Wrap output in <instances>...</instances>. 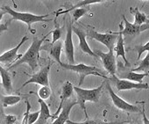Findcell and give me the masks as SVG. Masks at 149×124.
I'll use <instances>...</instances> for the list:
<instances>
[{"label":"cell","instance_id":"cell-15","mask_svg":"<svg viewBox=\"0 0 149 124\" xmlns=\"http://www.w3.org/2000/svg\"><path fill=\"white\" fill-rule=\"evenodd\" d=\"M73 32L77 35V37L79 39V48L81 49V51L87 55H90L93 57H97V54L92 51V49L91 48V47L89 46V44L86 41L87 34H86L85 31L82 30L81 28L73 27Z\"/></svg>","mask_w":149,"mask_h":124},{"label":"cell","instance_id":"cell-16","mask_svg":"<svg viewBox=\"0 0 149 124\" xmlns=\"http://www.w3.org/2000/svg\"><path fill=\"white\" fill-rule=\"evenodd\" d=\"M74 92V85H73L70 82H68V81L65 82L64 85H62V89H61V103H60V105H59V106H58V109H57L56 113H54V116L57 115L58 113L61 110V108H62V106H63V104H64L66 101H68V100L71 98V96L73 95V92Z\"/></svg>","mask_w":149,"mask_h":124},{"label":"cell","instance_id":"cell-30","mask_svg":"<svg viewBox=\"0 0 149 124\" xmlns=\"http://www.w3.org/2000/svg\"><path fill=\"white\" fill-rule=\"evenodd\" d=\"M40 114V111H37V112H34V113H30L29 116H28V124L35 123L39 120Z\"/></svg>","mask_w":149,"mask_h":124},{"label":"cell","instance_id":"cell-28","mask_svg":"<svg viewBox=\"0 0 149 124\" xmlns=\"http://www.w3.org/2000/svg\"><path fill=\"white\" fill-rule=\"evenodd\" d=\"M134 50L137 51V53H138V60H139L144 52H146V51L149 52V41H147L144 45H137V46H135Z\"/></svg>","mask_w":149,"mask_h":124},{"label":"cell","instance_id":"cell-17","mask_svg":"<svg viewBox=\"0 0 149 124\" xmlns=\"http://www.w3.org/2000/svg\"><path fill=\"white\" fill-rule=\"evenodd\" d=\"M0 76H1V85H2L3 88L5 89V91L8 94L12 93L13 91L12 78H11L8 71L6 69H5L4 67H2V65L0 67Z\"/></svg>","mask_w":149,"mask_h":124},{"label":"cell","instance_id":"cell-11","mask_svg":"<svg viewBox=\"0 0 149 124\" xmlns=\"http://www.w3.org/2000/svg\"><path fill=\"white\" fill-rule=\"evenodd\" d=\"M72 33H73L72 22L68 21L67 25L66 39L64 41V51L69 64H74V48Z\"/></svg>","mask_w":149,"mask_h":124},{"label":"cell","instance_id":"cell-34","mask_svg":"<svg viewBox=\"0 0 149 124\" xmlns=\"http://www.w3.org/2000/svg\"><path fill=\"white\" fill-rule=\"evenodd\" d=\"M8 30V25L7 24H0V31L2 32H5V31H7Z\"/></svg>","mask_w":149,"mask_h":124},{"label":"cell","instance_id":"cell-5","mask_svg":"<svg viewBox=\"0 0 149 124\" xmlns=\"http://www.w3.org/2000/svg\"><path fill=\"white\" fill-rule=\"evenodd\" d=\"M87 37L90 39L96 40L99 41L100 43L104 44L109 50H114V46L117 43L119 32L118 33H110V34H100L98 32H96L94 30H88Z\"/></svg>","mask_w":149,"mask_h":124},{"label":"cell","instance_id":"cell-32","mask_svg":"<svg viewBox=\"0 0 149 124\" xmlns=\"http://www.w3.org/2000/svg\"><path fill=\"white\" fill-rule=\"evenodd\" d=\"M141 104H142V111H141V113H142V116H143V123L144 124H149V119L146 117V111H145V101H142Z\"/></svg>","mask_w":149,"mask_h":124},{"label":"cell","instance_id":"cell-31","mask_svg":"<svg viewBox=\"0 0 149 124\" xmlns=\"http://www.w3.org/2000/svg\"><path fill=\"white\" fill-rule=\"evenodd\" d=\"M30 109H31V105L28 101H26V112L24 114V118L22 120V124H28V116L30 113Z\"/></svg>","mask_w":149,"mask_h":124},{"label":"cell","instance_id":"cell-9","mask_svg":"<svg viewBox=\"0 0 149 124\" xmlns=\"http://www.w3.org/2000/svg\"><path fill=\"white\" fill-rule=\"evenodd\" d=\"M27 40H28V37L24 36L22 38V40L20 41V42L15 48H13L10 50H7V51L4 52L3 54H1V55H0V62H1V64H9L13 65L18 60H19L23 56V55L18 54L19 49Z\"/></svg>","mask_w":149,"mask_h":124},{"label":"cell","instance_id":"cell-19","mask_svg":"<svg viewBox=\"0 0 149 124\" xmlns=\"http://www.w3.org/2000/svg\"><path fill=\"white\" fill-rule=\"evenodd\" d=\"M115 53H116V58L118 57H122L123 60L125 61V64L126 66L129 65V62L126 60L125 57V44H124V37L123 34L119 32V35L116 43V47L114 48Z\"/></svg>","mask_w":149,"mask_h":124},{"label":"cell","instance_id":"cell-12","mask_svg":"<svg viewBox=\"0 0 149 124\" xmlns=\"http://www.w3.org/2000/svg\"><path fill=\"white\" fill-rule=\"evenodd\" d=\"M123 20L125 22V27L124 29H122V25H119V28H120V33L124 35H138L140 33L149 29V24H145V25H141V26H138L135 25L134 23H131L129 22L126 19L125 16L123 15Z\"/></svg>","mask_w":149,"mask_h":124},{"label":"cell","instance_id":"cell-4","mask_svg":"<svg viewBox=\"0 0 149 124\" xmlns=\"http://www.w3.org/2000/svg\"><path fill=\"white\" fill-rule=\"evenodd\" d=\"M61 66L65 69V70H69V71H72L74 72H77L79 74L80 76V82H79V87L80 85L83 84L84 78L87 77V76H90V75H94V76H97V77H101V78H104L107 80H109V78L106 77L105 75L103 74V72L94 67V66H90V65H86L84 64H61Z\"/></svg>","mask_w":149,"mask_h":124},{"label":"cell","instance_id":"cell-29","mask_svg":"<svg viewBox=\"0 0 149 124\" xmlns=\"http://www.w3.org/2000/svg\"><path fill=\"white\" fill-rule=\"evenodd\" d=\"M62 31H63V27H56L54 31H52L53 34V40H52V44L56 43L58 41H60L61 34H62Z\"/></svg>","mask_w":149,"mask_h":124},{"label":"cell","instance_id":"cell-22","mask_svg":"<svg viewBox=\"0 0 149 124\" xmlns=\"http://www.w3.org/2000/svg\"><path fill=\"white\" fill-rule=\"evenodd\" d=\"M147 73H138L134 71H130L127 74L119 75L121 79H126L129 81H135V83H142V80L145 77H146Z\"/></svg>","mask_w":149,"mask_h":124},{"label":"cell","instance_id":"cell-8","mask_svg":"<svg viewBox=\"0 0 149 124\" xmlns=\"http://www.w3.org/2000/svg\"><path fill=\"white\" fill-rule=\"evenodd\" d=\"M50 64L41 68L37 73L32 75L30 78L25 82L19 89H22L25 87L26 85L29 84H36V85H40L41 86H49V78H48V74L50 71Z\"/></svg>","mask_w":149,"mask_h":124},{"label":"cell","instance_id":"cell-20","mask_svg":"<svg viewBox=\"0 0 149 124\" xmlns=\"http://www.w3.org/2000/svg\"><path fill=\"white\" fill-rule=\"evenodd\" d=\"M130 12L134 15V24L138 26L145 25V24H149V18L144 13H141L138 7H131Z\"/></svg>","mask_w":149,"mask_h":124},{"label":"cell","instance_id":"cell-7","mask_svg":"<svg viewBox=\"0 0 149 124\" xmlns=\"http://www.w3.org/2000/svg\"><path fill=\"white\" fill-rule=\"evenodd\" d=\"M106 87H107V90L109 92V94L112 99V102L114 104V106L118 108L119 110H123V111H125V112H129V113H139L140 110L139 108L135 106V105H132V104H130L128 102H126L125 100H124L122 98H120L119 96H118L114 91L112 90L111 85L109 82H106Z\"/></svg>","mask_w":149,"mask_h":124},{"label":"cell","instance_id":"cell-6","mask_svg":"<svg viewBox=\"0 0 149 124\" xmlns=\"http://www.w3.org/2000/svg\"><path fill=\"white\" fill-rule=\"evenodd\" d=\"M109 80H111L115 84V87L117 88L118 92L121 91H127L132 89L136 90H147L149 89V85L146 83H135L132 82L126 79H121L116 75L111 76V78H109Z\"/></svg>","mask_w":149,"mask_h":124},{"label":"cell","instance_id":"cell-26","mask_svg":"<svg viewBox=\"0 0 149 124\" xmlns=\"http://www.w3.org/2000/svg\"><path fill=\"white\" fill-rule=\"evenodd\" d=\"M51 94H52V91H51L50 86H41L38 91L39 99H41L43 100L49 99Z\"/></svg>","mask_w":149,"mask_h":124},{"label":"cell","instance_id":"cell-10","mask_svg":"<svg viewBox=\"0 0 149 124\" xmlns=\"http://www.w3.org/2000/svg\"><path fill=\"white\" fill-rule=\"evenodd\" d=\"M96 54L97 56L101 58L105 71L111 76L116 75L117 64H116V55H114V50H109V52L107 53L97 50Z\"/></svg>","mask_w":149,"mask_h":124},{"label":"cell","instance_id":"cell-27","mask_svg":"<svg viewBox=\"0 0 149 124\" xmlns=\"http://www.w3.org/2000/svg\"><path fill=\"white\" fill-rule=\"evenodd\" d=\"M88 12V9L86 7H81V8H78V9H76L72 12H70L71 15L73 16L74 18V21H77L79 19H81L84 14H86Z\"/></svg>","mask_w":149,"mask_h":124},{"label":"cell","instance_id":"cell-21","mask_svg":"<svg viewBox=\"0 0 149 124\" xmlns=\"http://www.w3.org/2000/svg\"><path fill=\"white\" fill-rule=\"evenodd\" d=\"M105 1L104 0H84V1H80L78 2L77 5L73 6L71 8L66 10V11H61L60 13H57V15H61V14H64V13H70L74 10L76 9H78V8H81V7H85L86 6H90V5H94V4H99V3H104Z\"/></svg>","mask_w":149,"mask_h":124},{"label":"cell","instance_id":"cell-24","mask_svg":"<svg viewBox=\"0 0 149 124\" xmlns=\"http://www.w3.org/2000/svg\"><path fill=\"white\" fill-rule=\"evenodd\" d=\"M126 120H122V121H103V120H85L83 122H76L73 120H68V124H124L126 123Z\"/></svg>","mask_w":149,"mask_h":124},{"label":"cell","instance_id":"cell-33","mask_svg":"<svg viewBox=\"0 0 149 124\" xmlns=\"http://www.w3.org/2000/svg\"><path fill=\"white\" fill-rule=\"evenodd\" d=\"M16 120H17V118L14 115H6V121L7 124H13Z\"/></svg>","mask_w":149,"mask_h":124},{"label":"cell","instance_id":"cell-1","mask_svg":"<svg viewBox=\"0 0 149 124\" xmlns=\"http://www.w3.org/2000/svg\"><path fill=\"white\" fill-rule=\"evenodd\" d=\"M51 34V32L49 34H47V35H45L42 39L39 40L38 38H33V42L31 44V46L29 47V48L27 49V51L23 55V56L18 60L16 63L12 65L10 68H14L17 67L22 64H27L29 65V67H31L33 71H35L36 69L39 67V59H40V51L42 46V43L44 42L45 39Z\"/></svg>","mask_w":149,"mask_h":124},{"label":"cell","instance_id":"cell-2","mask_svg":"<svg viewBox=\"0 0 149 124\" xmlns=\"http://www.w3.org/2000/svg\"><path fill=\"white\" fill-rule=\"evenodd\" d=\"M1 10H3L5 12V13H9L12 16V19L8 21V23H10L12 20H19V21L24 22L28 26V29L33 34H34V33L31 29L32 24L36 23V22H48V21H50L49 19H46L47 17L50 16V14L36 15V14H33L30 13H19V12L13 10L10 6H5Z\"/></svg>","mask_w":149,"mask_h":124},{"label":"cell","instance_id":"cell-14","mask_svg":"<svg viewBox=\"0 0 149 124\" xmlns=\"http://www.w3.org/2000/svg\"><path fill=\"white\" fill-rule=\"evenodd\" d=\"M40 50L48 52L49 55L54 60H55L60 65L62 64V62L61 61V50H62V42H61V41H58L54 44L48 43V44L42 45Z\"/></svg>","mask_w":149,"mask_h":124},{"label":"cell","instance_id":"cell-3","mask_svg":"<svg viewBox=\"0 0 149 124\" xmlns=\"http://www.w3.org/2000/svg\"><path fill=\"white\" fill-rule=\"evenodd\" d=\"M103 86H104V84H102L100 86L94 88V89H83L79 86H74V92H76L77 98V100L78 101L79 106L84 110V114L86 116V120L88 119V113L86 111L85 103H86V101L97 103L101 97Z\"/></svg>","mask_w":149,"mask_h":124},{"label":"cell","instance_id":"cell-13","mask_svg":"<svg viewBox=\"0 0 149 124\" xmlns=\"http://www.w3.org/2000/svg\"><path fill=\"white\" fill-rule=\"evenodd\" d=\"M76 105H79L77 100L68 99V101H66L63 104V106L61 108V111L59 113V116L50 124H65V123H67L68 120H69L68 118H69V113L71 112V109Z\"/></svg>","mask_w":149,"mask_h":124},{"label":"cell","instance_id":"cell-25","mask_svg":"<svg viewBox=\"0 0 149 124\" xmlns=\"http://www.w3.org/2000/svg\"><path fill=\"white\" fill-rule=\"evenodd\" d=\"M149 70V52H147L145 58L141 61L139 67L132 70V71H147Z\"/></svg>","mask_w":149,"mask_h":124},{"label":"cell","instance_id":"cell-23","mask_svg":"<svg viewBox=\"0 0 149 124\" xmlns=\"http://www.w3.org/2000/svg\"><path fill=\"white\" fill-rule=\"evenodd\" d=\"M21 100V97L18 95H9L4 96L1 95V104L4 107H8L18 104Z\"/></svg>","mask_w":149,"mask_h":124},{"label":"cell","instance_id":"cell-18","mask_svg":"<svg viewBox=\"0 0 149 124\" xmlns=\"http://www.w3.org/2000/svg\"><path fill=\"white\" fill-rule=\"evenodd\" d=\"M38 102L40 103V118L38 120L39 124H46L47 120L50 118H54V116L51 114L48 106L43 99H38Z\"/></svg>","mask_w":149,"mask_h":124}]
</instances>
